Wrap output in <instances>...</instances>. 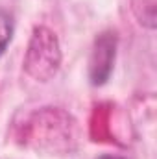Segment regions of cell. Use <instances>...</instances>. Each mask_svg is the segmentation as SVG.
<instances>
[{"mask_svg":"<svg viewBox=\"0 0 157 159\" xmlns=\"http://www.w3.org/2000/svg\"><path fill=\"white\" fill-rule=\"evenodd\" d=\"M61 65V48L56 34L44 26L34 28L26 54H24V70L28 76L37 81L52 80Z\"/></svg>","mask_w":157,"mask_h":159,"instance_id":"obj_1","label":"cell"},{"mask_svg":"<svg viewBox=\"0 0 157 159\" xmlns=\"http://www.w3.org/2000/svg\"><path fill=\"white\" fill-rule=\"evenodd\" d=\"M115 44H117L115 34L113 35L102 34L94 43V50H92L91 63H89V74L94 85H102L109 78L113 61H115Z\"/></svg>","mask_w":157,"mask_h":159,"instance_id":"obj_2","label":"cell"},{"mask_svg":"<svg viewBox=\"0 0 157 159\" xmlns=\"http://www.w3.org/2000/svg\"><path fill=\"white\" fill-rule=\"evenodd\" d=\"M13 37V19L7 11L0 9V56L6 52Z\"/></svg>","mask_w":157,"mask_h":159,"instance_id":"obj_3","label":"cell"},{"mask_svg":"<svg viewBox=\"0 0 157 159\" xmlns=\"http://www.w3.org/2000/svg\"><path fill=\"white\" fill-rule=\"evenodd\" d=\"M100 159H122V157H117V156H102Z\"/></svg>","mask_w":157,"mask_h":159,"instance_id":"obj_4","label":"cell"}]
</instances>
